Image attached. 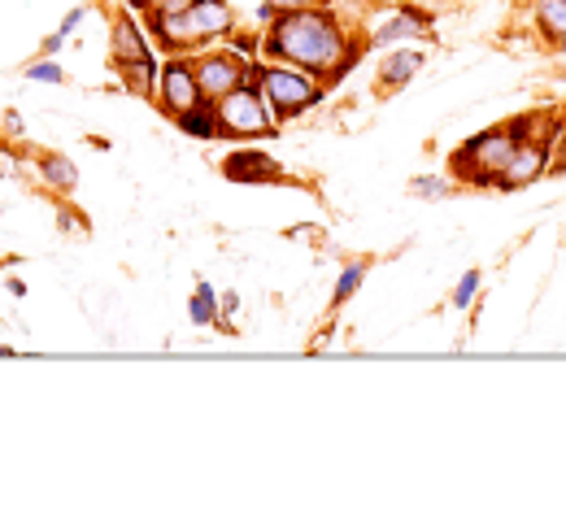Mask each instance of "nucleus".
I'll list each match as a JSON object with an SVG mask.
<instances>
[{
  "label": "nucleus",
  "mask_w": 566,
  "mask_h": 509,
  "mask_svg": "<svg viewBox=\"0 0 566 509\" xmlns=\"http://www.w3.org/2000/svg\"><path fill=\"white\" fill-rule=\"evenodd\" d=\"M361 279H366V262H349L345 271H340V284L332 291V305H345L357 288H361Z\"/></svg>",
  "instance_id": "16"
},
{
  "label": "nucleus",
  "mask_w": 566,
  "mask_h": 509,
  "mask_svg": "<svg viewBox=\"0 0 566 509\" xmlns=\"http://www.w3.org/2000/svg\"><path fill=\"white\" fill-rule=\"evenodd\" d=\"M222 174L231 183H280L283 179L280 161H271L266 152H231L222 161Z\"/></svg>",
  "instance_id": "9"
},
{
  "label": "nucleus",
  "mask_w": 566,
  "mask_h": 509,
  "mask_svg": "<svg viewBox=\"0 0 566 509\" xmlns=\"http://www.w3.org/2000/svg\"><path fill=\"white\" fill-rule=\"evenodd\" d=\"M218 127L231 140H271L275 136V114H271L258 78L240 83L235 92H227L218 100Z\"/></svg>",
  "instance_id": "3"
},
{
  "label": "nucleus",
  "mask_w": 566,
  "mask_h": 509,
  "mask_svg": "<svg viewBox=\"0 0 566 509\" xmlns=\"http://www.w3.org/2000/svg\"><path fill=\"white\" fill-rule=\"evenodd\" d=\"M175 123H179V131H184V136H197V140H213V136H222V127H218V100H201V105L184 109Z\"/></svg>",
  "instance_id": "12"
},
{
  "label": "nucleus",
  "mask_w": 566,
  "mask_h": 509,
  "mask_svg": "<svg viewBox=\"0 0 566 509\" xmlns=\"http://www.w3.org/2000/svg\"><path fill=\"white\" fill-rule=\"evenodd\" d=\"M532 22H536V35H541L549 49H563L566 0H532Z\"/></svg>",
  "instance_id": "11"
},
{
  "label": "nucleus",
  "mask_w": 566,
  "mask_h": 509,
  "mask_svg": "<svg viewBox=\"0 0 566 509\" xmlns=\"http://www.w3.org/2000/svg\"><path fill=\"white\" fill-rule=\"evenodd\" d=\"M475 291H480V271H467L462 284H458V291H453V309H471Z\"/></svg>",
  "instance_id": "20"
},
{
  "label": "nucleus",
  "mask_w": 566,
  "mask_h": 509,
  "mask_svg": "<svg viewBox=\"0 0 566 509\" xmlns=\"http://www.w3.org/2000/svg\"><path fill=\"white\" fill-rule=\"evenodd\" d=\"M44 179H49L53 188H62V192H66V188L78 183V170H74L66 157H44Z\"/></svg>",
  "instance_id": "17"
},
{
  "label": "nucleus",
  "mask_w": 566,
  "mask_h": 509,
  "mask_svg": "<svg viewBox=\"0 0 566 509\" xmlns=\"http://www.w3.org/2000/svg\"><path fill=\"white\" fill-rule=\"evenodd\" d=\"M423 26H427V13H419V9H401V13H392V22H388L384 31H375V44H388V40L415 35V31H423Z\"/></svg>",
  "instance_id": "14"
},
{
  "label": "nucleus",
  "mask_w": 566,
  "mask_h": 509,
  "mask_svg": "<svg viewBox=\"0 0 566 509\" xmlns=\"http://www.w3.org/2000/svg\"><path fill=\"white\" fill-rule=\"evenodd\" d=\"M148 57H153V49H148V40L140 35V26L132 22V13H118L114 18V53H109V66L118 71V66L148 62Z\"/></svg>",
  "instance_id": "10"
},
{
  "label": "nucleus",
  "mask_w": 566,
  "mask_h": 509,
  "mask_svg": "<svg viewBox=\"0 0 566 509\" xmlns=\"http://www.w3.org/2000/svg\"><path fill=\"white\" fill-rule=\"evenodd\" d=\"M423 53L419 49H406V53H392L388 62H384V71H379V87H406L415 74L423 71Z\"/></svg>",
  "instance_id": "13"
},
{
  "label": "nucleus",
  "mask_w": 566,
  "mask_h": 509,
  "mask_svg": "<svg viewBox=\"0 0 566 509\" xmlns=\"http://www.w3.org/2000/svg\"><path fill=\"white\" fill-rule=\"evenodd\" d=\"M354 44L345 40L340 22L327 13V9H292V13H275L271 22V35H266V53L275 62H287L296 71L318 74L327 83H336V71L345 62Z\"/></svg>",
  "instance_id": "1"
},
{
  "label": "nucleus",
  "mask_w": 566,
  "mask_h": 509,
  "mask_svg": "<svg viewBox=\"0 0 566 509\" xmlns=\"http://www.w3.org/2000/svg\"><path fill=\"white\" fill-rule=\"evenodd\" d=\"M449 188H453L449 179H415V183H410V192H415V197H431V201L449 197Z\"/></svg>",
  "instance_id": "21"
},
{
  "label": "nucleus",
  "mask_w": 566,
  "mask_h": 509,
  "mask_svg": "<svg viewBox=\"0 0 566 509\" xmlns=\"http://www.w3.org/2000/svg\"><path fill=\"white\" fill-rule=\"evenodd\" d=\"M213 318H218V296H213L210 284H201L197 296H192V322H197V327H210Z\"/></svg>",
  "instance_id": "18"
},
{
  "label": "nucleus",
  "mask_w": 566,
  "mask_h": 509,
  "mask_svg": "<svg viewBox=\"0 0 566 509\" xmlns=\"http://www.w3.org/2000/svg\"><path fill=\"white\" fill-rule=\"evenodd\" d=\"M132 4L148 9V18H170V13H184V9H192L197 0H132Z\"/></svg>",
  "instance_id": "19"
},
{
  "label": "nucleus",
  "mask_w": 566,
  "mask_h": 509,
  "mask_svg": "<svg viewBox=\"0 0 566 509\" xmlns=\"http://www.w3.org/2000/svg\"><path fill=\"white\" fill-rule=\"evenodd\" d=\"M518 148V136L510 131V123L501 127H489L480 136H471L462 148H453L449 157V174L467 188H496V174L505 170V161L514 157Z\"/></svg>",
  "instance_id": "2"
},
{
  "label": "nucleus",
  "mask_w": 566,
  "mask_h": 509,
  "mask_svg": "<svg viewBox=\"0 0 566 509\" xmlns=\"http://www.w3.org/2000/svg\"><path fill=\"white\" fill-rule=\"evenodd\" d=\"M558 53H563V57H566V40H563V49H558Z\"/></svg>",
  "instance_id": "26"
},
{
  "label": "nucleus",
  "mask_w": 566,
  "mask_h": 509,
  "mask_svg": "<svg viewBox=\"0 0 566 509\" xmlns=\"http://www.w3.org/2000/svg\"><path fill=\"white\" fill-rule=\"evenodd\" d=\"M153 31H157V40L166 49H197V44H206L213 35L231 31V9H227V0H197L184 13L153 18Z\"/></svg>",
  "instance_id": "4"
},
{
  "label": "nucleus",
  "mask_w": 566,
  "mask_h": 509,
  "mask_svg": "<svg viewBox=\"0 0 566 509\" xmlns=\"http://www.w3.org/2000/svg\"><path fill=\"white\" fill-rule=\"evenodd\" d=\"M31 78H44V83H62V71H57L53 62H40V66H31Z\"/></svg>",
  "instance_id": "22"
},
{
  "label": "nucleus",
  "mask_w": 566,
  "mask_h": 509,
  "mask_svg": "<svg viewBox=\"0 0 566 509\" xmlns=\"http://www.w3.org/2000/svg\"><path fill=\"white\" fill-rule=\"evenodd\" d=\"M118 78L127 83L132 96H148V92H153V78H157V57L132 62V66H118Z\"/></svg>",
  "instance_id": "15"
},
{
  "label": "nucleus",
  "mask_w": 566,
  "mask_h": 509,
  "mask_svg": "<svg viewBox=\"0 0 566 509\" xmlns=\"http://www.w3.org/2000/svg\"><path fill=\"white\" fill-rule=\"evenodd\" d=\"M235 309H240V296H235V291H227V296H222V314H235Z\"/></svg>",
  "instance_id": "24"
},
{
  "label": "nucleus",
  "mask_w": 566,
  "mask_h": 509,
  "mask_svg": "<svg viewBox=\"0 0 566 509\" xmlns=\"http://www.w3.org/2000/svg\"><path fill=\"white\" fill-rule=\"evenodd\" d=\"M258 83H262V96L275 109V118H296V114H305L323 96L314 74L296 71V66H266V71L258 74Z\"/></svg>",
  "instance_id": "5"
},
{
  "label": "nucleus",
  "mask_w": 566,
  "mask_h": 509,
  "mask_svg": "<svg viewBox=\"0 0 566 509\" xmlns=\"http://www.w3.org/2000/svg\"><path fill=\"white\" fill-rule=\"evenodd\" d=\"M563 136H566V114H563Z\"/></svg>",
  "instance_id": "27"
},
{
  "label": "nucleus",
  "mask_w": 566,
  "mask_h": 509,
  "mask_svg": "<svg viewBox=\"0 0 566 509\" xmlns=\"http://www.w3.org/2000/svg\"><path fill=\"white\" fill-rule=\"evenodd\" d=\"M275 13H292V9H314L318 0H266Z\"/></svg>",
  "instance_id": "23"
},
{
  "label": "nucleus",
  "mask_w": 566,
  "mask_h": 509,
  "mask_svg": "<svg viewBox=\"0 0 566 509\" xmlns=\"http://www.w3.org/2000/svg\"><path fill=\"white\" fill-rule=\"evenodd\" d=\"M192 71H197V83H201V96L206 100H222L227 92H235L240 83H249V78L262 74L258 66L240 62L235 53H206V57L192 62Z\"/></svg>",
  "instance_id": "6"
},
{
  "label": "nucleus",
  "mask_w": 566,
  "mask_h": 509,
  "mask_svg": "<svg viewBox=\"0 0 566 509\" xmlns=\"http://www.w3.org/2000/svg\"><path fill=\"white\" fill-rule=\"evenodd\" d=\"M558 78H566V66H558Z\"/></svg>",
  "instance_id": "25"
},
{
  "label": "nucleus",
  "mask_w": 566,
  "mask_h": 509,
  "mask_svg": "<svg viewBox=\"0 0 566 509\" xmlns=\"http://www.w3.org/2000/svg\"><path fill=\"white\" fill-rule=\"evenodd\" d=\"M201 100L206 96H201V83H197L192 62H166V71H161V109L170 118H179L184 109H192Z\"/></svg>",
  "instance_id": "8"
},
{
  "label": "nucleus",
  "mask_w": 566,
  "mask_h": 509,
  "mask_svg": "<svg viewBox=\"0 0 566 509\" xmlns=\"http://www.w3.org/2000/svg\"><path fill=\"white\" fill-rule=\"evenodd\" d=\"M545 174H549V145L545 140H523L514 148V157L505 161V170L496 174V188L501 192H523Z\"/></svg>",
  "instance_id": "7"
}]
</instances>
